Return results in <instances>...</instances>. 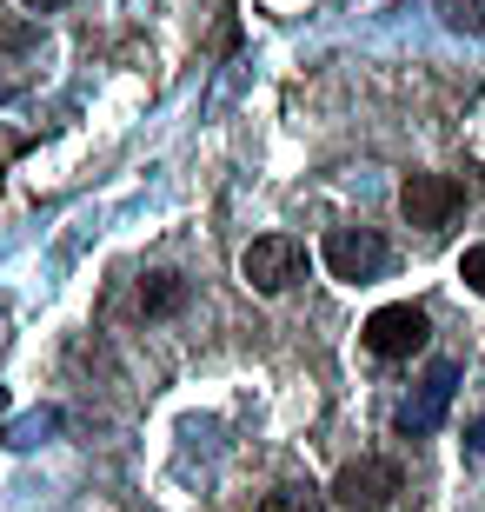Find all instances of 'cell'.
I'll return each mask as SVG.
<instances>
[{
  "mask_svg": "<svg viewBox=\"0 0 485 512\" xmlns=\"http://www.w3.org/2000/svg\"><path fill=\"white\" fill-rule=\"evenodd\" d=\"M459 280H466L472 293H485V247H466V260H459Z\"/></svg>",
  "mask_w": 485,
  "mask_h": 512,
  "instance_id": "9",
  "label": "cell"
},
{
  "mask_svg": "<svg viewBox=\"0 0 485 512\" xmlns=\"http://www.w3.org/2000/svg\"><path fill=\"white\" fill-rule=\"evenodd\" d=\"M452 393H459V366H452V360H432V366H426V380H419V393H412V399H406V413H399V433H406V439L439 433V426H446Z\"/></svg>",
  "mask_w": 485,
  "mask_h": 512,
  "instance_id": "5",
  "label": "cell"
},
{
  "mask_svg": "<svg viewBox=\"0 0 485 512\" xmlns=\"http://www.w3.org/2000/svg\"><path fill=\"white\" fill-rule=\"evenodd\" d=\"M180 306H187V280H180V273H147L140 313H147V320H167V313H180Z\"/></svg>",
  "mask_w": 485,
  "mask_h": 512,
  "instance_id": "7",
  "label": "cell"
},
{
  "mask_svg": "<svg viewBox=\"0 0 485 512\" xmlns=\"http://www.w3.org/2000/svg\"><path fill=\"white\" fill-rule=\"evenodd\" d=\"M20 7H34V14H54V7H67V0H20Z\"/></svg>",
  "mask_w": 485,
  "mask_h": 512,
  "instance_id": "11",
  "label": "cell"
},
{
  "mask_svg": "<svg viewBox=\"0 0 485 512\" xmlns=\"http://www.w3.org/2000/svg\"><path fill=\"white\" fill-rule=\"evenodd\" d=\"M326 266H333V280H379L386 273V240H379L373 227H333L326 233Z\"/></svg>",
  "mask_w": 485,
  "mask_h": 512,
  "instance_id": "6",
  "label": "cell"
},
{
  "mask_svg": "<svg viewBox=\"0 0 485 512\" xmlns=\"http://www.w3.org/2000/svg\"><path fill=\"white\" fill-rule=\"evenodd\" d=\"M466 207V180H452V173H412L406 187H399V213H406L412 227H452Z\"/></svg>",
  "mask_w": 485,
  "mask_h": 512,
  "instance_id": "3",
  "label": "cell"
},
{
  "mask_svg": "<svg viewBox=\"0 0 485 512\" xmlns=\"http://www.w3.org/2000/svg\"><path fill=\"white\" fill-rule=\"evenodd\" d=\"M333 506L346 512H386L392 499L406 493V473L392 466V459H353V466H339V479L326 486Z\"/></svg>",
  "mask_w": 485,
  "mask_h": 512,
  "instance_id": "1",
  "label": "cell"
},
{
  "mask_svg": "<svg viewBox=\"0 0 485 512\" xmlns=\"http://www.w3.org/2000/svg\"><path fill=\"white\" fill-rule=\"evenodd\" d=\"M359 340H366L373 360H412L432 340V320H426V306H379Z\"/></svg>",
  "mask_w": 485,
  "mask_h": 512,
  "instance_id": "4",
  "label": "cell"
},
{
  "mask_svg": "<svg viewBox=\"0 0 485 512\" xmlns=\"http://www.w3.org/2000/svg\"><path fill=\"white\" fill-rule=\"evenodd\" d=\"M326 506H333V493H319V486H273L260 499V512H326Z\"/></svg>",
  "mask_w": 485,
  "mask_h": 512,
  "instance_id": "8",
  "label": "cell"
},
{
  "mask_svg": "<svg viewBox=\"0 0 485 512\" xmlns=\"http://www.w3.org/2000/svg\"><path fill=\"white\" fill-rule=\"evenodd\" d=\"M466 446H472V453H485V419H472V426H466Z\"/></svg>",
  "mask_w": 485,
  "mask_h": 512,
  "instance_id": "10",
  "label": "cell"
},
{
  "mask_svg": "<svg viewBox=\"0 0 485 512\" xmlns=\"http://www.w3.org/2000/svg\"><path fill=\"white\" fill-rule=\"evenodd\" d=\"M240 280L253 293H286L293 280H306V247H299L293 233H266V240H253L240 253Z\"/></svg>",
  "mask_w": 485,
  "mask_h": 512,
  "instance_id": "2",
  "label": "cell"
}]
</instances>
